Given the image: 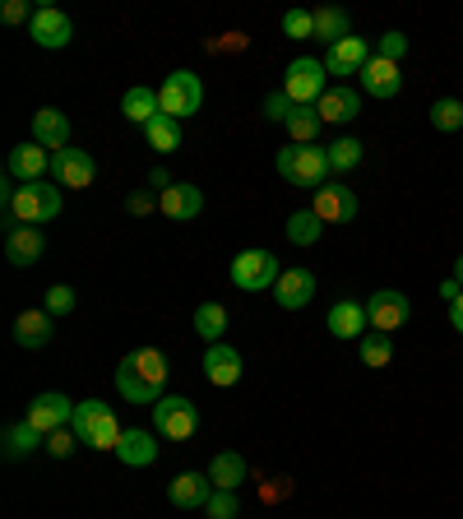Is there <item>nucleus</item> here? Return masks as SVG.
Listing matches in <instances>:
<instances>
[{"instance_id":"nucleus-1","label":"nucleus","mask_w":463,"mask_h":519,"mask_svg":"<svg viewBox=\"0 0 463 519\" xmlns=\"http://www.w3.org/2000/svg\"><path fill=\"white\" fill-rule=\"evenodd\" d=\"M61 186H47V181H33V186H19V181H5V214H10V228H38L61 214Z\"/></svg>"},{"instance_id":"nucleus-2","label":"nucleus","mask_w":463,"mask_h":519,"mask_svg":"<svg viewBox=\"0 0 463 519\" xmlns=\"http://www.w3.org/2000/svg\"><path fill=\"white\" fill-rule=\"evenodd\" d=\"M70 431L79 436V445H93V450H112L121 445V436H126V427L116 422V413L102 399H84V404L75 408V422H70Z\"/></svg>"},{"instance_id":"nucleus-3","label":"nucleus","mask_w":463,"mask_h":519,"mask_svg":"<svg viewBox=\"0 0 463 519\" xmlns=\"http://www.w3.org/2000/svg\"><path fill=\"white\" fill-rule=\"evenodd\" d=\"M158 98H163V116H172V121H186V116H195L204 107V84H200V75H195V70H176V75L163 79Z\"/></svg>"},{"instance_id":"nucleus-4","label":"nucleus","mask_w":463,"mask_h":519,"mask_svg":"<svg viewBox=\"0 0 463 519\" xmlns=\"http://www.w3.org/2000/svg\"><path fill=\"white\" fill-rule=\"evenodd\" d=\"M325 61H311V56H297L288 65V79H283V93L292 98V107H315V102L325 98Z\"/></svg>"},{"instance_id":"nucleus-5","label":"nucleus","mask_w":463,"mask_h":519,"mask_svg":"<svg viewBox=\"0 0 463 519\" xmlns=\"http://www.w3.org/2000/svg\"><path fill=\"white\" fill-rule=\"evenodd\" d=\"M200 427V408L190 404V399H158L153 404V431L163 436V441H190Z\"/></svg>"},{"instance_id":"nucleus-6","label":"nucleus","mask_w":463,"mask_h":519,"mask_svg":"<svg viewBox=\"0 0 463 519\" xmlns=\"http://www.w3.org/2000/svg\"><path fill=\"white\" fill-rule=\"evenodd\" d=\"M278 260L274 251H241L237 260H232V283H237L241 292H264L278 283Z\"/></svg>"},{"instance_id":"nucleus-7","label":"nucleus","mask_w":463,"mask_h":519,"mask_svg":"<svg viewBox=\"0 0 463 519\" xmlns=\"http://www.w3.org/2000/svg\"><path fill=\"white\" fill-rule=\"evenodd\" d=\"M408 316H413V302L394 288L371 292V302H366V320H371L376 334H399L403 325H408Z\"/></svg>"},{"instance_id":"nucleus-8","label":"nucleus","mask_w":463,"mask_h":519,"mask_svg":"<svg viewBox=\"0 0 463 519\" xmlns=\"http://www.w3.org/2000/svg\"><path fill=\"white\" fill-rule=\"evenodd\" d=\"M51 181L65 190H88L98 181V163H93V153L84 149H61L51 153Z\"/></svg>"},{"instance_id":"nucleus-9","label":"nucleus","mask_w":463,"mask_h":519,"mask_svg":"<svg viewBox=\"0 0 463 519\" xmlns=\"http://www.w3.org/2000/svg\"><path fill=\"white\" fill-rule=\"evenodd\" d=\"M28 38L38 42V47L47 51H61L75 42V24H70V14L56 10V5H42V10H33V24H28Z\"/></svg>"},{"instance_id":"nucleus-10","label":"nucleus","mask_w":463,"mask_h":519,"mask_svg":"<svg viewBox=\"0 0 463 519\" xmlns=\"http://www.w3.org/2000/svg\"><path fill=\"white\" fill-rule=\"evenodd\" d=\"M75 399H65V394H38L33 404H28V422L42 431V436H51V431H61V427H70L75 422Z\"/></svg>"},{"instance_id":"nucleus-11","label":"nucleus","mask_w":463,"mask_h":519,"mask_svg":"<svg viewBox=\"0 0 463 519\" xmlns=\"http://www.w3.org/2000/svg\"><path fill=\"white\" fill-rule=\"evenodd\" d=\"M311 209H315L320 223H352L362 204H357V190H352V186H325V190H315Z\"/></svg>"},{"instance_id":"nucleus-12","label":"nucleus","mask_w":463,"mask_h":519,"mask_svg":"<svg viewBox=\"0 0 463 519\" xmlns=\"http://www.w3.org/2000/svg\"><path fill=\"white\" fill-rule=\"evenodd\" d=\"M5 172H10V181H19V186H33V181H42V172H51V153L42 149V144H19V149H10V158H5Z\"/></svg>"},{"instance_id":"nucleus-13","label":"nucleus","mask_w":463,"mask_h":519,"mask_svg":"<svg viewBox=\"0 0 463 519\" xmlns=\"http://www.w3.org/2000/svg\"><path fill=\"white\" fill-rule=\"evenodd\" d=\"M209 496H213L209 473H176V478L167 482V501H172L176 510H204Z\"/></svg>"},{"instance_id":"nucleus-14","label":"nucleus","mask_w":463,"mask_h":519,"mask_svg":"<svg viewBox=\"0 0 463 519\" xmlns=\"http://www.w3.org/2000/svg\"><path fill=\"white\" fill-rule=\"evenodd\" d=\"M325 172H329V153L315 149V144H297V158H292V186L301 190H325Z\"/></svg>"},{"instance_id":"nucleus-15","label":"nucleus","mask_w":463,"mask_h":519,"mask_svg":"<svg viewBox=\"0 0 463 519\" xmlns=\"http://www.w3.org/2000/svg\"><path fill=\"white\" fill-rule=\"evenodd\" d=\"M366 65H371V47L366 38H343L334 47H325V70L329 75H362Z\"/></svg>"},{"instance_id":"nucleus-16","label":"nucleus","mask_w":463,"mask_h":519,"mask_svg":"<svg viewBox=\"0 0 463 519\" xmlns=\"http://www.w3.org/2000/svg\"><path fill=\"white\" fill-rule=\"evenodd\" d=\"M42 251H47V241H42L38 228H10L5 232V260H10L14 269H33L42 260Z\"/></svg>"},{"instance_id":"nucleus-17","label":"nucleus","mask_w":463,"mask_h":519,"mask_svg":"<svg viewBox=\"0 0 463 519\" xmlns=\"http://www.w3.org/2000/svg\"><path fill=\"white\" fill-rule=\"evenodd\" d=\"M33 144H42L47 153L70 149V116L56 112V107H42V112L33 116Z\"/></svg>"},{"instance_id":"nucleus-18","label":"nucleus","mask_w":463,"mask_h":519,"mask_svg":"<svg viewBox=\"0 0 463 519\" xmlns=\"http://www.w3.org/2000/svg\"><path fill=\"white\" fill-rule=\"evenodd\" d=\"M311 297H315V274L311 269H288V274H278L274 302L283 306V311H301Z\"/></svg>"},{"instance_id":"nucleus-19","label":"nucleus","mask_w":463,"mask_h":519,"mask_svg":"<svg viewBox=\"0 0 463 519\" xmlns=\"http://www.w3.org/2000/svg\"><path fill=\"white\" fill-rule=\"evenodd\" d=\"M371 330V320H366V306L362 302H348V297H343V302H334L329 306V334H334V339H362V334Z\"/></svg>"},{"instance_id":"nucleus-20","label":"nucleus","mask_w":463,"mask_h":519,"mask_svg":"<svg viewBox=\"0 0 463 519\" xmlns=\"http://www.w3.org/2000/svg\"><path fill=\"white\" fill-rule=\"evenodd\" d=\"M158 209H163L172 223H186V218H195L204 209V195L200 186H186V181H176V186H167L163 195H158Z\"/></svg>"},{"instance_id":"nucleus-21","label":"nucleus","mask_w":463,"mask_h":519,"mask_svg":"<svg viewBox=\"0 0 463 519\" xmlns=\"http://www.w3.org/2000/svg\"><path fill=\"white\" fill-rule=\"evenodd\" d=\"M116 459L130 464V469H149L153 459H158V431L130 427L126 436H121V445H116Z\"/></svg>"},{"instance_id":"nucleus-22","label":"nucleus","mask_w":463,"mask_h":519,"mask_svg":"<svg viewBox=\"0 0 463 519\" xmlns=\"http://www.w3.org/2000/svg\"><path fill=\"white\" fill-rule=\"evenodd\" d=\"M315 112H320V121H329V126H348L352 116L362 112V98H357V89L338 84V89H329L325 98L315 102Z\"/></svg>"},{"instance_id":"nucleus-23","label":"nucleus","mask_w":463,"mask_h":519,"mask_svg":"<svg viewBox=\"0 0 463 519\" xmlns=\"http://www.w3.org/2000/svg\"><path fill=\"white\" fill-rule=\"evenodd\" d=\"M204 380H209V385H237L241 380V353L237 348L213 343L209 353H204Z\"/></svg>"},{"instance_id":"nucleus-24","label":"nucleus","mask_w":463,"mask_h":519,"mask_svg":"<svg viewBox=\"0 0 463 519\" xmlns=\"http://www.w3.org/2000/svg\"><path fill=\"white\" fill-rule=\"evenodd\" d=\"M121 116H126V121H135V126H149V121H158V116H163V98H158V89H149V84H135V89H126V98H121Z\"/></svg>"},{"instance_id":"nucleus-25","label":"nucleus","mask_w":463,"mask_h":519,"mask_svg":"<svg viewBox=\"0 0 463 519\" xmlns=\"http://www.w3.org/2000/svg\"><path fill=\"white\" fill-rule=\"evenodd\" d=\"M362 89L371 93V98H394V93L403 89V75L399 65L385 61V56H371V65L362 70Z\"/></svg>"},{"instance_id":"nucleus-26","label":"nucleus","mask_w":463,"mask_h":519,"mask_svg":"<svg viewBox=\"0 0 463 519\" xmlns=\"http://www.w3.org/2000/svg\"><path fill=\"white\" fill-rule=\"evenodd\" d=\"M246 478H251V469H246V459H241L237 450H223V455H213L209 482L218 487V492H237V487H241Z\"/></svg>"},{"instance_id":"nucleus-27","label":"nucleus","mask_w":463,"mask_h":519,"mask_svg":"<svg viewBox=\"0 0 463 519\" xmlns=\"http://www.w3.org/2000/svg\"><path fill=\"white\" fill-rule=\"evenodd\" d=\"M14 343L28 348V353H38L51 343V316L47 311H24V316L14 320Z\"/></svg>"},{"instance_id":"nucleus-28","label":"nucleus","mask_w":463,"mask_h":519,"mask_svg":"<svg viewBox=\"0 0 463 519\" xmlns=\"http://www.w3.org/2000/svg\"><path fill=\"white\" fill-rule=\"evenodd\" d=\"M121 362H126L130 371H139L149 385H158V390H163L167 376H172V367H167V357L158 353V348H135V353H126Z\"/></svg>"},{"instance_id":"nucleus-29","label":"nucleus","mask_w":463,"mask_h":519,"mask_svg":"<svg viewBox=\"0 0 463 519\" xmlns=\"http://www.w3.org/2000/svg\"><path fill=\"white\" fill-rule=\"evenodd\" d=\"M33 450H47V436H42L33 422H14L10 431H5V459H24L33 455Z\"/></svg>"},{"instance_id":"nucleus-30","label":"nucleus","mask_w":463,"mask_h":519,"mask_svg":"<svg viewBox=\"0 0 463 519\" xmlns=\"http://www.w3.org/2000/svg\"><path fill=\"white\" fill-rule=\"evenodd\" d=\"M116 390H121V399H130V404H158V399H163V390L149 385L139 371H130L126 362L116 367Z\"/></svg>"},{"instance_id":"nucleus-31","label":"nucleus","mask_w":463,"mask_h":519,"mask_svg":"<svg viewBox=\"0 0 463 519\" xmlns=\"http://www.w3.org/2000/svg\"><path fill=\"white\" fill-rule=\"evenodd\" d=\"M195 334H200L204 343H223V334H227V306H218V302H204V306H195Z\"/></svg>"},{"instance_id":"nucleus-32","label":"nucleus","mask_w":463,"mask_h":519,"mask_svg":"<svg viewBox=\"0 0 463 519\" xmlns=\"http://www.w3.org/2000/svg\"><path fill=\"white\" fill-rule=\"evenodd\" d=\"M144 140H149L153 153H176V149H181V121H172V116H158V121H149V126H144Z\"/></svg>"},{"instance_id":"nucleus-33","label":"nucleus","mask_w":463,"mask_h":519,"mask_svg":"<svg viewBox=\"0 0 463 519\" xmlns=\"http://www.w3.org/2000/svg\"><path fill=\"white\" fill-rule=\"evenodd\" d=\"M320 232H325V223L315 218V209H297V214L288 218V241L292 246H315Z\"/></svg>"},{"instance_id":"nucleus-34","label":"nucleus","mask_w":463,"mask_h":519,"mask_svg":"<svg viewBox=\"0 0 463 519\" xmlns=\"http://www.w3.org/2000/svg\"><path fill=\"white\" fill-rule=\"evenodd\" d=\"M315 38L320 42H329V47H334V42H343V38H352L348 33V14L343 10H315Z\"/></svg>"},{"instance_id":"nucleus-35","label":"nucleus","mask_w":463,"mask_h":519,"mask_svg":"<svg viewBox=\"0 0 463 519\" xmlns=\"http://www.w3.org/2000/svg\"><path fill=\"white\" fill-rule=\"evenodd\" d=\"M320 112L315 107H297V112L288 116V135H292V144H315V135H320Z\"/></svg>"},{"instance_id":"nucleus-36","label":"nucleus","mask_w":463,"mask_h":519,"mask_svg":"<svg viewBox=\"0 0 463 519\" xmlns=\"http://www.w3.org/2000/svg\"><path fill=\"white\" fill-rule=\"evenodd\" d=\"M362 362L366 367H389L394 362V334H362Z\"/></svg>"},{"instance_id":"nucleus-37","label":"nucleus","mask_w":463,"mask_h":519,"mask_svg":"<svg viewBox=\"0 0 463 519\" xmlns=\"http://www.w3.org/2000/svg\"><path fill=\"white\" fill-rule=\"evenodd\" d=\"M431 126L445 130V135H450V130H463V102L459 98H436L431 102Z\"/></svg>"},{"instance_id":"nucleus-38","label":"nucleus","mask_w":463,"mask_h":519,"mask_svg":"<svg viewBox=\"0 0 463 519\" xmlns=\"http://www.w3.org/2000/svg\"><path fill=\"white\" fill-rule=\"evenodd\" d=\"M325 153H329V172H352L362 163V140H334Z\"/></svg>"},{"instance_id":"nucleus-39","label":"nucleus","mask_w":463,"mask_h":519,"mask_svg":"<svg viewBox=\"0 0 463 519\" xmlns=\"http://www.w3.org/2000/svg\"><path fill=\"white\" fill-rule=\"evenodd\" d=\"M283 33H288V42H311L315 38V10H288L283 14Z\"/></svg>"},{"instance_id":"nucleus-40","label":"nucleus","mask_w":463,"mask_h":519,"mask_svg":"<svg viewBox=\"0 0 463 519\" xmlns=\"http://www.w3.org/2000/svg\"><path fill=\"white\" fill-rule=\"evenodd\" d=\"M204 515H209V519H237V515H241L237 492H218V487H213V496H209V506H204Z\"/></svg>"},{"instance_id":"nucleus-41","label":"nucleus","mask_w":463,"mask_h":519,"mask_svg":"<svg viewBox=\"0 0 463 519\" xmlns=\"http://www.w3.org/2000/svg\"><path fill=\"white\" fill-rule=\"evenodd\" d=\"M70 311H75V288L70 283L47 288V316H70Z\"/></svg>"},{"instance_id":"nucleus-42","label":"nucleus","mask_w":463,"mask_h":519,"mask_svg":"<svg viewBox=\"0 0 463 519\" xmlns=\"http://www.w3.org/2000/svg\"><path fill=\"white\" fill-rule=\"evenodd\" d=\"M292 112H297V107H292V98H288L283 89L264 98V116H269V121H283V126H288V116H292Z\"/></svg>"},{"instance_id":"nucleus-43","label":"nucleus","mask_w":463,"mask_h":519,"mask_svg":"<svg viewBox=\"0 0 463 519\" xmlns=\"http://www.w3.org/2000/svg\"><path fill=\"white\" fill-rule=\"evenodd\" d=\"M403 51H408V38H403L399 28H394V33H385V38L376 42V56H385V61H394V65L403 61Z\"/></svg>"},{"instance_id":"nucleus-44","label":"nucleus","mask_w":463,"mask_h":519,"mask_svg":"<svg viewBox=\"0 0 463 519\" xmlns=\"http://www.w3.org/2000/svg\"><path fill=\"white\" fill-rule=\"evenodd\" d=\"M75 445H79V436H75V431H70V427H61V431H51V436H47V455L65 459V455H70V450H75Z\"/></svg>"},{"instance_id":"nucleus-45","label":"nucleus","mask_w":463,"mask_h":519,"mask_svg":"<svg viewBox=\"0 0 463 519\" xmlns=\"http://www.w3.org/2000/svg\"><path fill=\"white\" fill-rule=\"evenodd\" d=\"M5 24H33V14H28V0H5Z\"/></svg>"},{"instance_id":"nucleus-46","label":"nucleus","mask_w":463,"mask_h":519,"mask_svg":"<svg viewBox=\"0 0 463 519\" xmlns=\"http://www.w3.org/2000/svg\"><path fill=\"white\" fill-rule=\"evenodd\" d=\"M126 209H130V214H139V218H144V214H153V209H158V200H153L149 190H135V195H130V200H126Z\"/></svg>"},{"instance_id":"nucleus-47","label":"nucleus","mask_w":463,"mask_h":519,"mask_svg":"<svg viewBox=\"0 0 463 519\" xmlns=\"http://www.w3.org/2000/svg\"><path fill=\"white\" fill-rule=\"evenodd\" d=\"M440 297H445V302H459V297H463V283L450 274V279L440 283Z\"/></svg>"},{"instance_id":"nucleus-48","label":"nucleus","mask_w":463,"mask_h":519,"mask_svg":"<svg viewBox=\"0 0 463 519\" xmlns=\"http://www.w3.org/2000/svg\"><path fill=\"white\" fill-rule=\"evenodd\" d=\"M149 186H158V195H163V190H167V186H176V181L167 177L163 167H153V172H149Z\"/></svg>"},{"instance_id":"nucleus-49","label":"nucleus","mask_w":463,"mask_h":519,"mask_svg":"<svg viewBox=\"0 0 463 519\" xmlns=\"http://www.w3.org/2000/svg\"><path fill=\"white\" fill-rule=\"evenodd\" d=\"M450 325L463 334V297H459V302H450Z\"/></svg>"},{"instance_id":"nucleus-50","label":"nucleus","mask_w":463,"mask_h":519,"mask_svg":"<svg viewBox=\"0 0 463 519\" xmlns=\"http://www.w3.org/2000/svg\"><path fill=\"white\" fill-rule=\"evenodd\" d=\"M454 279L463 283V255H459V260H454Z\"/></svg>"}]
</instances>
